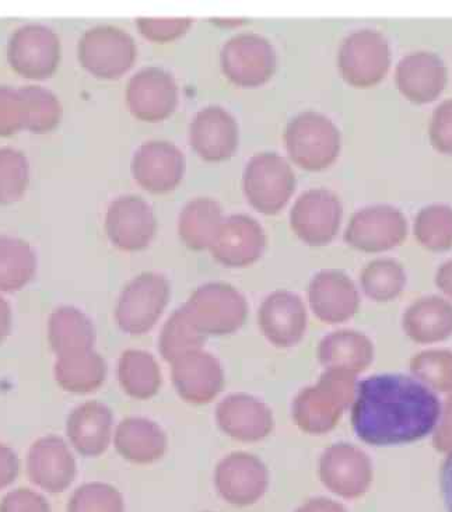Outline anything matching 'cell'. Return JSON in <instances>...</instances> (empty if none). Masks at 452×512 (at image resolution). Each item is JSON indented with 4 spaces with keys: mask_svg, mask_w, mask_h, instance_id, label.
I'll return each mask as SVG.
<instances>
[{
    "mask_svg": "<svg viewBox=\"0 0 452 512\" xmlns=\"http://www.w3.org/2000/svg\"><path fill=\"white\" fill-rule=\"evenodd\" d=\"M441 408L437 395L416 378L373 375L357 384L352 427L373 447L412 444L434 433Z\"/></svg>",
    "mask_w": 452,
    "mask_h": 512,
    "instance_id": "cell-1",
    "label": "cell"
},
{
    "mask_svg": "<svg viewBox=\"0 0 452 512\" xmlns=\"http://www.w3.org/2000/svg\"><path fill=\"white\" fill-rule=\"evenodd\" d=\"M356 375L325 370L317 384L301 389L294 398L292 416L301 431L322 436L335 429L355 402Z\"/></svg>",
    "mask_w": 452,
    "mask_h": 512,
    "instance_id": "cell-2",
    "label": "cell"
},
{
    "mask_svg": "<svg viewBox=\"0 0 452 512\" xmlns=\"http://www.w3.org/2000/svg\"><path fill=\"white\" fill-rule=\"evenodd\" d=\"M283 139L290 160L306 171L327 170L341 154V131L321 112L297 114L287 124Z\"/></svg>",
    "mask_w": 452,
    "mask_h": 512,
    "instance_id": "cell-3",
    "label": "cell"
},
{
    "mask_svg": "<svg viewBox=\"0 0 452 512\" xmlns=\"http://www.w3.org/2000/svg\"><path fill=\"white\" fill-rule=\"evenodd\" d=\"M336 61L346 83L356 89H371L390 72V42L374 28H357L343 38Z\"/></svg>",
    "mask_w": 452,
    "mask_h": 512,
    "instance_id": "cell-4",
    "label": "cell"
},
{
    "mask_svg": "<svg viewBox=\"0 0 452 512\" xmlns=\"http://www.w3.org/2000/svg\"><path fill=\"white\" fill-rule=\"evenodd\" d=\"M296 184L293 167L275 152L254 154L244 168L245 198L262 215H278L292 199Z\"/></svg>",
    "mask_w": 452,
    "mask_h": 512,
    "instance_id": "cell-5",
    "label": "cell"
},
{
    "mask_svg": "<svg viewBox=\"0 0 452 512\" xmlns=\"http://www.w3.org/2000/svg\"><path fill=\"white\" fill-rule=\"evenodd\" d=\"M171 297V284L157 272H143L133 277L119 294L115 322L128 335H145L166 311Z\"/></svg>",
    "mask_w": 452,
    "mask_h": 512,
    "instance_id": "cell-6",
    "label": "cell"
},
{
    "mask_svg": "<svg viewBox=\"0 0 452 512\" xmlns=\"http://www.w3.org/2000/svg\"><path fill=\"white\" fill-rule=\"evenodd\" d=\"M185 310L206 336L233 335L248 318V301L229 283L202 284L189 296Z\"/></svg>",
    "mask_w": 452,
    "mask_h": 512,
    "instance_id": "cell-7",
    "label": "cell"
},
{
    "mask_svg": "<svg viewBox=\"0 0 452 512\" xmlns=\"http://www.w3.org/2000/svg\"><path fill=\"white\" fill-rule=\"evenodd\" d=\"M224 76L243 89L264 86L275 75L278 55L272 42L257 33H238L220 52Z\"/></svg>",
    "mask_w": 452,
    "mask_h": 512,
    "instance_id": "cell-8",
    "label": "cell"
},
{
    "mask_svg": "<svg viewBox=\"0 0 452 512\" xmlns=\"http://www.w3.org/2000/svg\"><path fill=\"white\" fill-rule=\"evenodd\" d=\"M79 61L91 75L100 79H119L135 65L138 47L131 34L115 26L90 28L80 38Z\"/></svg>",
    "mask_w": 452,
    "mask_h": 512,
    "instance_id": "cell-9",
    "label": "cell"
},
{
    "mask_svg": "<svg viewBox=\"0 0 452 512\" xmlns=\"http://www.w3.org/2000/svg\"><path fill=\"white\" fill-rule=\"evenodd\" d=\"M408 237V220L401 209L391 205H370L350 217L345 243L353 250L380 254L399 247Z\"/></svg>",
    "mask_w": 452,
    "mask_h": 512,
    "instance_id": "cell-10",
    "label": "cell"
},
{
    "mask_svg": "<svg viewBox=\"0 0 452 512\" xmlns=\"http://www.w3.org/2000/svg\"><path fill=\"white\" fill-rule=\"evenodd\" d=\"M343 206L334 192L311 188L303 192L290 210L293 233L310 247L331 244L341 229Z\"/></svg>",
    "mask_w": 452,
    "mask_h": 512,
    "instance_id": "cell-11",
    "label": "cell"
},
{
    "mask_svg": "<svg viewBox=\"0 0 452 512\" xmlns=\"http://www.w3.org/2000/svg\"><path fill=\"white\" fill-rule=\"evenodd\" d=\"M318 475L329 492L355 500L369 492L374 472L371 459L356 445L338 443L322 452Z\"/></svg>",
    "mask_w": 452,
    "mask_h": 512,
    "instance_id": "cell-12",
    "label": "cell"
},
{
    "mask_svg": "<svg viewBox=\"0 0 452 512\" xmlns=\"http://www.w3.org/2000/svg\"><path fill=\"white\" fill-rule=\"evenodd\" d=\"M178 84L174 76L159 66L140 69L129 79L125 100L133 117L139 121H166L177 110Z\"/></svg>",
    "mask_w": 452,
    "mask_h": 512,
    "instance_id": "cell-13",
    "label": "cell"
},
{
    "mask_svg": "<svg viewBox=\"0 0 452 512\" xmlns=\"http://www.w3.org/2000/svg\"><path fill=\"white\" fill-rule=\"evenodd\" d=\"M215 486L226 503L234 507H250L268 490L269 471L257 455L231 452L216 466Z\"/></svg>",
    "mask_w": 452,
    "mask_h": 512,
    "instance_id": "cell-14",
    "label": "cell"
},
{
    "mask_svg": "<svg viewBox=\"0 0 452 512\" xmlns=\"http://www.w3.org/2000/svg\"><path fill=\"white\" fill-rule=\"evenodd\" d=\"M105 233L118 250H146L157 233V219L152 206L142 196H119L112 201L105 215Z\"/></svg>",
    "mask_w": 452,
    "mask_h": 512,
    "instance_id": "cell-15",
    "label": "cell"
},
{
    "mask_svg": "<svg viewBox=\"0 0 452 512\" xmlns=\"http://www.w3.org/2000/svg\"><path fill=\"white\" fill-rule=\"evenodd\" d=\"M184 153L168 140L142 143L132 157L133 178L140 188L152 194L174 191L184 180Z\"/></svg>",
    "mask_w": 452,
    "mask_h": 512,
    "instance_id": "cell-16",
    "label": "cell"
},
{
    "mask_svg": "<svg viewBox=\"0 0 452 512\" xmlns=\"http://www.w3.org/2000/svg\"><path fill=\"white\" fill-rule=\"evenodd\" d=\"M189 145L208 163H222L231 159L240 145L237 119L220 105L202 108L189 125Z\"/></svg>",
    "mask_w": 452,
    "mask_h": 512,
    "instance_id": "cell-17",
    "label": "cell"
},
{
    "mask_svg": "<svg viewBox=\"0 0 452 512\" xmlns=\"http://www.w3.org/2000/svg\"><path fill=\"white\" fill-rule=\"evenodd\" d=\"M307 308L296 293L276 290L262 301L258 326L262 335L278 349L299 345L307 332Z\"/></svg>",
    "mask_w": 452,
    "mask_h": 512,
    "instance_id": "cell-18",
    "label": "cell"
},
{
    "mask_svg": "<svg viewBox=\"0 0 452 512\" xmlns=\"http://www.w3.org/2000/svg\"><path fill=\"white\" fill-rule=\"evenodd\" d=\"M307 294L311 311L324 324H343L359 311V290L342 270L325 269L318 272L308 284Z\"/></svg>",
    "mask_w": 452,
    "mask_h": 512,
    "instance_id": "cell-19",
    "label": "cell"
},
{
    "mask_svg": "<svg viewBox=\"0 0 452 512\" xmlns=\"http://www.w3.org/2000/svg\"><path fill=\"white\" fill-rule=\"evenodd\" d=\"M265 248V230L257 219L248 215H231L224 219L209 251L220 265L241 269L258 262Z\"/></svg>",
    "mask_w": 452,
    "mask_h": 512,
    "instance_id": "cell-20",
    "label": "cell"
},
{
    "mask_svg": "<svg viewBox=\"0 0 452 512\" xmlns=\"http://www.w3.org/2000/svg\"><path fill=\"white\" fill-rule=\"evenodd\" d=\"M215 417L219 429L240 443H259L275 429L271 408L248 394L226 396L217 405Z\"/></svg>",
    "mask_w": 452,
    "mask_h": 512,
    "instance_id": "cell-21",
    "label": "cell"
},
{
    "mask_svg": "<svg viewBox=\"0 0 452 512\" xmlns=\"http://www.w3.org/2000/svg\"><path fill=\"white\" fill-rule=\"evenodd\" d=\"M28 479L44 492H65L76 478V459L68 443L58 436L38 438L28 451Z\"/></svg>",
    "mask_w": 452,
    "mask_h": 512,
    "instance_id": "cell-22",
    "label": "cell"
},
{
    "mask_svg": "<svg viewBox=\"0 0 452 512\" xmlns=\"http://www.w3.org/2000/svg\"><path fill=\"white\" fill-rule=\"evenodd\" d=\"M171 380L182 401L202 406L215 401L224 389V371L213 354L195 352L171 364Z\"/></svg>",
    "mask_w": 452,
    "mask_h": 512,
    "instance_id": "cell-23",
    "label": "cell"
},
{
    "mask_svg": "<svg viewBox=\"0 0 452 512\" xmlns=\"http://www.w3.org/2000/svg\"><path fill=\"white\" fill-rule=\"evenodd\" d=\"M394 80L406 100L430 104L446 90L448 69L446 62L434 52L415 51L398 62Z\"/></svg>",
    "mask_w": 452,
    "mask_h": 512,
    "instance_id": "cell-24",
    "label": "cell"
},
{
    "mask_svg": "<svg viewBox=\"0 0 452 512\" xmlns=\"http://www.w3.org/2000/svg\"><path fill=\"white\" fill-rule=\"evenodd\" d=\"M13 69L24 77H49L61 59V44L54 31L41 26H27L13 34L9 47Z\"/></svg>",
    "mask_w": 452,
    "mask_h": 512,
    "instance_id": "cell-25",
    "label": "cell"
},
{
    "mask_svg": "<svg viewBox=\"0 0 452 512\" xmlns=\"http://www.w3.org/2000/svg\"><path fill=\"white\" fill-rule=\"evenodd\" d=\"M114 415L103 402L89 401L73 409L66 420V436L82 457L96 458L112 441Z\"/></svg>",
    "mask_w": 452,
    "mask_h": 512,
    "instance_id": "cell-26",
    "label": "cell"
},
{
    "mask_svg": "<svg viewBox=\"0 0 452 512\" xmlns=\"http://www.w3.org/2000/svg\"><path fill=\"white\" fill-rule=\"evenodd\" d=\"M114 445L125 461L150 465L166 455L167 436L159 424L146 417H126L115 429Z\"/></svg>",
    "mask_w": 452,
    "mask_h": 512,
    "instance_id": "cell-27",
    "label": "cell"
},
{
    "mask_svg": "<svg viewBox=\"0 0 452 512\" xmlns=\"http://www.w3.org/2000/svg\"><path fill=\"white\" fill-rule=\"evenodd\" d=\"M317 357L325 370L345 371L357 377L373 363L374 346L364 333L341 329L321 340Z\"/></svg>",
    "mask_w": 452,
    "mask_h": 512,
    "instance_id": "cell-28",
    "label": "cell"
},
{
    "mask_svg": "<svg viewBox=\"0 0 452 512\" xmlns=\"http://www.w3.org/2000/svg\"><path fill=\"white\" fill-rule=\"evenodd\" d=\"M402 328L419 345L444 342L452 336V304L440 296L420 297L405 311Z\"/></svg>",
    "mask_w": 452,
    "mask_h": 512,
    "instance_id": "cell-29",
    "label": "cell"
},
{
    "mask_svg": "<svg viewBox=\"0 0 452 512\" xmlns=\"http://www.w3.org/2000/svg\"><path fill=\"white\" fill-rule=\"evenodd\" d=\"M223 222V209L219 202L199 196L181 210L178 216V236L189 250H210Z\"/></svg>",
    "mask_w": 452,
    "mask_h": 512,
    "instance_id": "cell-30",
    "label": "cell"
},
{
    "mask_svg": "<svg viewBox=\"0 0 452 512\" xmlns=\"http://www.w3.org/2000/svg\"><path fill=\"white\" fill-rule=\"evenodd\" d=\"M104 357L94 349L58 357L54 366L56 384L75 395L93 394L107 380Z\"/></svg>",
    "mask_w": 452,
    "mask_h": 512,
    "instance_id": "cell-31",
    "label": "cell"
},
{
    "mask_svg": "<svg viewBox=\"0 0 452 512\" xmlns=\"http://www.w3.org/2000/svg\"><path fill=\"white\" fill-rule=\"evenodd\" d=\"M48 342L56 357L91 350L96 343L93 322L75 307H59L48 322Z\"/></svg>",
    "mask_w": 452,
    "mask_h": 512,
    "instance_id": "cell-32",
    "label": "cell"
},
{
    "mask_svg": "<svg viewBox=\"0 0 452 512\" xmlns=\"http://www.w3.org/2000/svg\"><path fill=\"white\" fill-rule=\"evenodd\" d=\"M118 382L129 398L147 401L159 394L161 370L153 354L145 350L129 349L118 361Z\"/></svg>",
    "mask_w": 452,
    "mask_h": 512,
    "instance_id": "cell-33",
    "label": "cell"
},
{
    "mask_svg": "<svg viewBox=\"0 0 452 512\" xmlns=\"http://www.w3.org/2000/svg\"><path fill=\"white\" fill-rule=\"evenodd\" d=\"M206 338L208 336L198 328L184 305H181L161 329L159 352L167 363L173 364L187 354L201 352Z\"/></svg>",
    "mask_w": 452,
    "mask_h": 512,
    "instance_id": "cell-34",
    "label": "cell"
},
{
    "mask_svg": "<svg viewBox=\"0 0 452 512\" xmlns=\"http://www.w3.org/2000/svg\"><path fill=\"white\" fill-rule=\"evenodd\" d=\"M37 272V258L26 241L0 236V291L14 293L26 287Z\"/></svg>",
    "mask_w": 452,
    "mask_h": 512,
    "instance_id": "cell-35",
    "label": "cell"
},
{
    "mask_svg": "<svg viewBox=\"0 0 452 512\" xmlns=\"http://www.w3.org/2000/svg\"><path fill=\"white\" fill-rule=\"evenodd\" d=\"M406 282L404 266L392 258L374 259L360 273L363 293L376 303H390L401 296Z\"/></svg>",
    "mask_w": 452,
    "mask_h": 512,
    "instance_id": "cell-36",
    "label": "cell"
},
{
    "mask_svg": "<svg viewBox=\"0 0 452 512\" xmlns=\"http://www.w3.org/2000/svg\"><path fill=\"white\" fill-rule=\"evenodd\" d=\"M416 241L427 251L446 252L452 248V208L433 203L419 210L413 223Z\"/></svg>",
    "mask_w": 452,
    "mask_h": 512,
    "instance_id": "cell-37",
    "label": "cell"
},
{
    "mask_svg": "<svg viewBox=\"0 0 452 512\" xmlns=\"http://www.w3.org/2000/svg\"><path fill=\"white\" fill-rule=\"evenodd\" d=\"M413 377L427 388L443 394H452V352L425 350L411 360Z\"/></svg>",
    "mask_w": 452,
    "mask_h": 512,
    "instance_id": "cell-38",
    "label": "cell"
},
{
    "mask_svg": "<svg viewBox=\"0 0 452 512\" xmlns=\"http://www.w3.org/2000/svg\"><path fill=\"white\" fill-rule=\"evenodd\" d=\"M66 512H125L124 497L108 483H86L72 494Z\"/></svg>",
    "mask_w": 452,
    "mask_h": 512,
    "instance_id": "cell-39",
    "label": "cell"
},
{
    "mask_svg": "<svg viewBox=\"0 0 452 512\" xmlns=\"http://www.w3.org/2000/svg\"><path fill=\"white\" fill-rule=\"evenodd\" d=\"M194 24L191 17H139L136 27L140 34L157 44H167L188 33Z\"/></svg>",
    "mask_w": 452,
    "mask_h": 512,
    "instance_id": "cell-40",
    "label": "cell"
},
{
    "mask_svg": "<svg viewBox=\"0 0 452 512\" xmlns=\"http://www.w3.org/2000/svg\"><path fill=\"white\" fill-rule=\"evenodd\" d=\"M430 143L437 152L452 156V98L434 108L429 124Z\"/></svg>",
    "mask_w": 452,
    "mask_h": 512,
    "instance_id": "cell-41",
    "label": "cell"
},
{
    "mask_svg": "<svg viewBox=\"0 0 452 512\" xmlns=\"http://www.w3.org/2000/svg\"><path fill=\"white\" fill-rule=\"evenodd\" d=\"M0 512H52L48 500L34 490L20 487L0 501Z\"/></svg>",
    "mask_w": 452,
    "mask_h": 512,
    "instance_id": "cell-42",
    "label": "cell"
},
{
    "mask_svg": "<svg viewBox=\"0 0 452 512\" xmlns=\"http://www.w3.org/2000/svg\"><path fill=\"white\" fill-rule=\"evenodd\" d=\"M433 445L439 452L452 451V394L441 408L439 424L433 433Z\"/></svg>",
    "mask_w": 452,
    "mask_h": 512,
    "instance_id": "cell-43",
    "label": "cell"
},
{
    "mask_svg": "<svg viewBox=\"0 0 452 512\" xmlns=\"http://www.w3.org/2000/svg\"><path fill=\"white\" fill-rule=\"evenodd\" d=\"M20 473V461L16 452L5 444H0V490L12 485Z\"/></svg>",
    "mask_w": 452,
    "mask_h": 512,
    "instance_id": "cell-44",
    "label": "cell"
},
{
    "mask_svg": "<svg viewBox=\"0 0 452 512\" xmlns=\"http://www.w3.org/2000/svg\"><path fill=\"white\" fill-rule=\"evenodd\" d=\"M296 512H348L338 501L328 499V497H313L301 504Z\"/></svg>",
    "mask_w": 452,
    "mask_h": 512,
    "instance_id": "cell-45",
    "label": "cell"
},
{
    "mask_svg": "<svg viewBox=\"0 0 452 512\" xmlns=\"http://www.w3.org/2000/svg\"><path fill=\"white\" fill-rule=\"evenodd\" d=\"M441 490H443L447 511L452 512V451L448 452L441 469Z\"/></svg>",
    "mask_w": 452,
    "mask_h": 512,
    "instance_id": "cell-46",
    "label": "cell"
},
{
    "mask_svg": "<svg viewBox=\"0 0 452 512\" xmlns=\"http://www.w3.org/2000/svg\"><path fill=\"white\" fill-rule=\"evenodd\" d=\"M12 324V308H10V304L7 303L5 298L0 296V345L9 338L10 332H12Z\"/></svg>",
    "mask_w": 452,
    "mask_h": 512,
    "instance_id": "cell-47",
    "label": "cell"
},
{
    "mask_svg": "<svg viewBox=\"0 0 452 512\" xmlns=\"http://www.w3.org/2000/svg\"><path fill=\"white\" fill-rule=\"evenodd\" d=\"M436 284L437 287L452 300V259L444 262L443 265L437 269Z\"/></svg>",
    "mask_w": 452,
    "mask_h": 512,
    "instance_id": "cell-48",
    "label": "cell"
},
{
    "mask_svg": "<svg viewBox=\"0 0 452 512\" xmlns=\"http://www.w3.org/2000/svg\"><path fill=\"white\" fill-rule=\"evenodd\" d=\"M217 24H226V26H240L244 21L240 19H216Z\"/></svg>",
    "mask_w": 452,
    "mask_h": 512,
    "instance_id": "cell-49",
    "label": "cell"
},
{
    "mask_svg": "<svg viewBox=\"0 0 452 512\" xmlns=\"http://www.w3.org/2000/svg\"><path fill=\"white\" fill-rule=\"evenodd\" d=\"M206 512H212V511H206Z\"/></svg>",
    "mask_w": 452,
    "mask_h": 512,
    "instance_id": "cell-50",
    "label": "cell"
}]
</instances>
